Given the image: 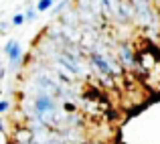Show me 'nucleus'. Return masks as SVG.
<instances>
[{"instance_id":"1","label":"nucleus","mask_w":160,"mask_h":144,"mask_svg":"<svg viewBox=\"0 0 160 144\" xmlns=\"http://www.w3.org/2000/svg\"><path fill=\"white\" fill-rule=\"evenodd\" d=\"M91 65H93V69L98 71V73L106 75V77H116V71H113V65H112V61H109V57L98 53V51L91 53Z\"/></svg>"},{"instance_id":"2","label":"nucleus","mask_w":160,"mask_h":144,"mask_svg":"<svg viewBox=\"0 0 160 144\" xmlns=\"http://www.w3.org/2000/svg\"><path fill=\"white\" fill-rule=\"evenodd\" d=\"M32 110H35L37 116H43V114H55V110H57V101L53 100V95L43 94V95L35 97V101H32Z\"/></svg>"},{"instance_id":"3","label":"nucleus","mask_w":160,"mask_h":144,"mask_svg":"<svg viewBox=\"0 0 160 144\" xmlns=\"http://www.w3.org/2000/svg\"><path fill=\"white\" fill-rule=\"evenodd\" d=\"M118 53H120L122 63H124V67H126V69H132V67H136V65H138V59L134 57L132 47H130L128 43H124V45H122V47L118 49Z\"/></svg>"},{"instance_id":"4","label":"nucleus","mask_w":160,"mask_h":144,"mask_svg":"<svg viewBox=\"0 0 160 144\" xmlns=\"http://www.w3.org/2000/svg\"><path fill=\"white\" fill-rule=\"evenodd\" d=\"M20 61H22V49H20V43L16 41V45L12 47L10 53H8V69L14 71L16 67L20 65Z\"/></svg>"},{"instance_id":"5","label":"nucleus","mask_w":160,"mask_h":144,"mask_svg":"<svg viewBox=\"0 0 160 144\" xmlns=\"http://www.w3.org/2000/svg\"><path fill=\"white\" fill-rule=\"evenodd\" d=\"M32 142V130L20 128L14 132V144H31Z\"/></svg>"},{"instance_id":"6","label":"nucleus","mask_w":160,"mask_h":144,"mask_svg":"<svg viewBox=\"0 0 160 144\" xmlns=\"http://www.w3.org/2000/svg\"><path fill=\"white\" fill-rule=\"evenodd\" d=\"M55 8V0H39L37 2V10L39 12H47V10H53Z\"/></svg>"},{"instance_id":"7","label":"nucleus","mask_w":160,"mask_h":144,"mask_svg":"<svg viewBox=\"0 0 160 144\" xmlns=\"http://www.w3.org/2000/svg\"><path fill=\"white\" fill-rule=\"evenodd\" d=\"M10 23H12V27H22V24L27 23V16H24V14H20V12H16V14L12 16V20H10Z\"/></svg>"},{"instance_id":"8","label":"nucleus","mask_w":160,"mask_h":144,"mask_svg":"<svg viewBox=\"0 0 160 144\" xmlns=\"http://www.w3.org/2000/svg\"><path fill=\"white\" fill-rule=\"evenodd\" d=\"M24 16H27V23H32V20H37V16H39V10H37V8H28V10L24 12Z\"/></svg>"},{"instance_id":"9","label":"nucleus","mask_w":160,"mask_h":144,"mask_svg":"<svg viewBox=\"0 0 160 144\" xmlns=\"http://www.w3.org/2000/svg\"><path fill=\"white\" fill-rule=\"evenodd\" d=\"M14 45H16V39H10V41H8L6 45H4L2 53H4V55H6V57H8V53H10V51H12V47H14Z\"/></svg>"},{"instance_id":"10","label":"nucleus","mask_w":160,"mask_h":144,"mask_svg":"<svg viewBox=\"0 0 160 144\" xmlns=\"http://www.w3.org/2000/svg\"><path fill=\"white\" fill-rule=\"evenodd\" d=\"M67 6H69V0H63V2H59L57 6L53 8V12H61V10H65Z\"/></svg>"},{"instance_id":"11","label":"nucleus","mask_w":160,"mask_h":144,"mask_svg":"<svg viewBox=\"0 0 160 144\" xmlns=\"http://www.w3.org/2000/svg\"><path fill=\"white\" fill-rule=\"evenodd\" d=\"M8 108H10V101H8V100H2V104H0V114H6Z\"/></svg>"},{"instance_id":"12","label":"nucleus","mask_w":160,"mask_h":144,"mask_svg":"<svg viewBox=\"0 0 160 144\" xmlns=\"http://www.w3.org/2000/svg\"><path fill=\"white\" fill-rule=\"evenodd\" d=\"M8 27H10V24H8L6 20H2V24H0V28H2V33H8Z\"/></svg>"},{"instance_id":"13","label":"nucleus","mask_w":160,"mask_h":144,"mask_svg":"<svg viewBox=\"0 0 160 144\" xmlns=\"http://www.w3.org/2000/svg\"><path fill=\"white\" fill-rule=\"evenodd\" d=\"M65 110H69V112H73V110H75V105H73V104H65Z\"/></svg>"},{"instance_id":"14","label":"nucleus","mask_w":160,"mask_h":144,"mask_svg":"<svg viewBox=\"0 0 160 144\" xmlns=\"http://www.w3.org/2000/svg\"><path fill=\"white\" fill-rule=\"evenodd\" d=\"M89 144H103V142H98V140H91Z\"/></svg>"}]
</instances>
